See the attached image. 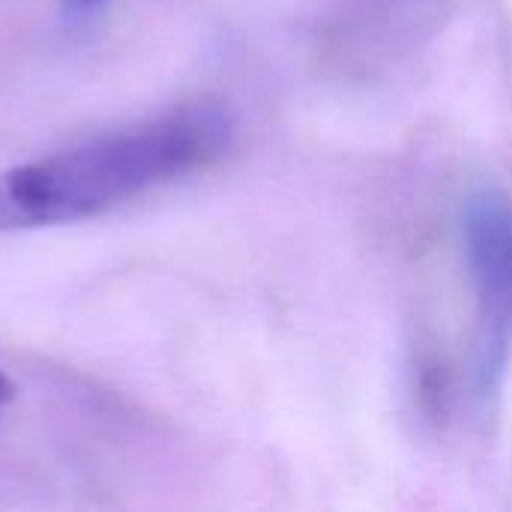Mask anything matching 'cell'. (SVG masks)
Masks as SVG:
<instances>
[{
    "mask_svg": "<svg viewBox=\"0 0 512 512\" xmlns=\"http://www.w3.org/2000/svg\"><path fill=\"white\" fill-rule=\"evenodd\" d=\"M231 117L216 105L171 111L0 171V234L99 216L147 189L216 162L231 144Z\"/></svg>",
    "mask_w": 512,
    "mask_h": 512,
    "instance_id": "1",
    "label": "cell"
},
{
    "mask_svg": "<svg viewBox=\"0 0 512 512\" xmlns=\"http://www.w3.org/2000/svg\"><path fill=\"white\" fill-rule=\"evenodd\" d=\"M462 246L471 285L486 324V363L492 375L504 363V342L512 330V198L483 186L462 204Z\"/></svg>",
    "mask_w": 512,
    "mask_h": 512,
    "instance_id": "2",
    "label": "cell"
},
{
    "mask_svg": "<svg viewBox=\"0 0 512 512\" xmlns=\"http://www.w3.org/2000/svg\"><path fill=\"white\" fill-rule=\"evenodd\" d=\"M102 3H105V0H63V9H66V15H72V18H81V15L96 12Z\"/></svg>",
    "mask_w": 512,
    "mask_h": 512,
    "instance_id": "3",
    "label": "cell"
},
{
    "mask_svg": "<svg viewBox=\"0 0 512 512\" xmlns=\"http://www.w3.org/2000/svg\"><path fill=\"white\" fill-rule=\"evenodd\" d=\"M12 396H15V387H12V381L3 375V369H0V417H3V411H6V405L12 402Z\"/></svg>",
    "mask_w": 512,
    "mask_h": 512,
    "instance_id": "4",
    "label": "cell"
}]
</instances>
